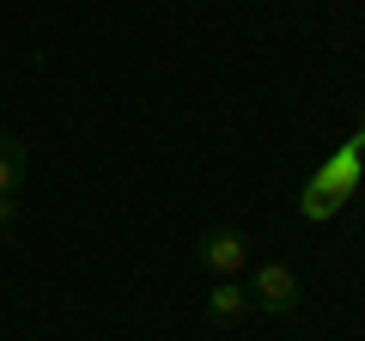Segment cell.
<instances>
[{
    "label": "cell",
    "instance_id": "6da1fadb",
    "mask_svg": "<svg viewBox=\"0 0 365 341\" xmlns=\"http://www.w3.org/2000/svg\"><path fill=\"white\" fill-rule=\"evenodd\" d=\"M250 263V238L237 225H213V232L195 238V268L213 280H237V268Z\"/></svg>",
    "mask_w": 365,
    "mask_h": 341
},
{
    "label": "cell",
    "instance_id": "7a4b0ae2",
    "mask_svg": "<svg viewBox=\"0 0 365 341\" xmlns=\"http://www.w3.org/2000/svg\"><path fill=\"white\" fill-rule=\"evenodd\" d=\"M299 299H304V287H299V275H292L287 263H262L256 268V280H250V305H256L262 317H292Z\"/></svg>",
    "mask_w": 365,
    "mask_h": 341
},
{
    "label": "cell",
    "instance_id": "3957f363",
    "mask_svg": "<svg viewBox=\"0 0 365 341\" xmlns=\"http://www.w3.org/2000/svg\"><path fill=\"white\" fill-rule=\"evenodd\" d=\"M359 146H365V141H347V146H341V153L329 158L323 170H317V189H329V195H341V201H347L353 189L365 183V153H359Z\"/></svg>",
    "mask_w": 365,
    "mask_h": 341
},
{
    "label": "cell",
    "instance_id": "277c9868",
    "mask_svg": "<svg viewBox=\"0 0 365 341\" xmlns=\"http://www.w3.org/2000/svg\"><path fill=\"white\" fill-rule=\"evenodd\" d=\"M250 311V287L244 280H213L207 287V323H237Z\"/></svg>",
    "mask_w": 365,
    "mask_h": 341
},
{
    "label": "cell",
    "instance_id": "5b68a950",
    "mask_svg": "<svg viewBox=\"0 0 365 341\" xmlns=\"http://www.w3.org/2000/svg\"><path fill=\"white\" fill-rule=\"evenodd\" d=\"M19 189H25V141L0 134V195H19Z\"/></svg>",
    "mask_w": 365,
    "mask_h": 341
},
{
    "label": "cell",
    "instance_id": "8992f818",
    "mask_svg": "<svg viewBox=\"0 0 365 341\" xmlns=\"http://www.w3.org/2000/svg\"><path fill=\"white\" fill-rule=\"evenodd\" d=\"M299 213H304V220H329V213H341V195H329V189H304V195H299Z\"/></svg>",
    "mask_w": 365,
    "mask_h": 341
},
{
    "label": "cell",
    "instance_id": "52a82bcc",
    "mask_svg": "<svg viewBox=\"0 0 365 341\" xmlns=\"http://www.w3.org/2000/svg\"><path fill=\"white\" fill-rule=\"evenodd\" d=\"M13 220H19V195H0V232H6Z\"/></svg>",
    "mask_w": 365,
    "mask_h": 341
},
{
    "label": "cell",
    "instance_id": "ba28073f",
    "mask_svg": "<svg viewBox=\"0 0 365 341\" xmlns=\"http://www.w3.org/2000/svg\"><path fill=\"white\" fill-rule=\"evenodd\" d=\"M359 141H365V128H359Z\"/></svg>",
    "mask_w": 365,
    "mask_h": 341
}]
</instances>
